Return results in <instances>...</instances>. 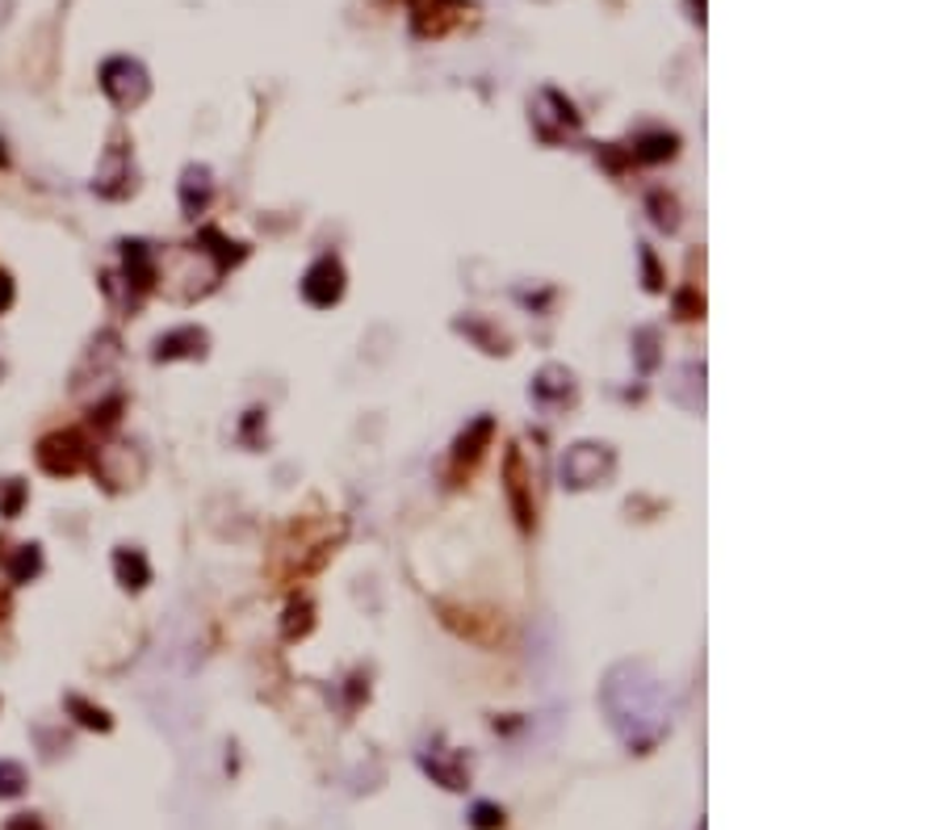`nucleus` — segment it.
<instances>
[{
    "label": "nucleus",
    "instance_id": "obj_13",
    "mask_svg": "<svg viewBox=\"0 0 943 830\" xmlns=\"http://www.w3.org/2000/svg\"><path fill=\"white\" fill-rule=\"evenodd\" d=\"M122 261H126V277L134 285V290H151V285L160 282V264H155V252H151V244H143V240H126L122 244Z\"/></svg>",
    "mask_w": 943,
    "mask_h": 830
},
{
    "label": "nucleus",
    "instance_id": "obj_26",
    "mask_svg": "<svg viewBox=\"0 0 943 830\" xmlns=\"http://www.w3.org/2000/svg\"><path fill=\"white\" fill-rule=\"evenodd\" d=\"M9 830H42V822H38L34 813H18V818L9 822Z\"/></svg>",
    "mask_w": 943,
    "mask_h": 830
},
{
    "label": "nucleus",
    "instance_id": "obj_5",
    "mask_svg": "<svg viewBox=\"0 0 943 830\" xmlns=\"http://www.w3.org/2000/svg\"><path fill=\"white\" fill-rule=\"evenodd\" d=\"M302 298L311 306H320V311H327V306H336L344 298V264H339V256L327 252L302 273Z\"/></svg>",
    "mask_w": 943,
    "mask_h": 830
},
{
    "label": "nucleus",
    "instance_id": "obj_23",
    "mask_svg": "<svg viewBox=\"0 0 943 830\" xmlns=\"http://www.w3.org/2000/svg\"><path fill=\"white\" fill-rule=\"evenodd\" d=\"M676 311H679V320H700V315H704V298H700L697 290H688V294H679L676 298Z\"/></svg>",
    "mask_w": 943,
    "mask_h": 830
},
{
    "label": "nucleus",
    "instance_id": "obj_8",
    "mask_svg": "<svg viewBox=\"0 0 943 830\" xmlns=\"http://www.w3.org/2000/svg\"><path fill=\"white\" fill-rule=\"evenodd\" d=\"M93 189L101 193V198H113V202H118V198H126V193L134 189V181H131V155H126V148H122V143H113V148L105 151V164H101V172H97Z\"/></svg>",
    "mask_w": 943,
    "mask_h": 830
},
{
    "label": "nucleus",
    "instance_id": "obj_7",
    "mask_svg": "<svg viewBox=\"0 0 943 830\" xmlns=\"http://www.w3.org/2000/svg\"><path fill=\"white\" fill-rule=\"evenodd\" d=\"M504 483H508V504L516 512V525L533 533L537 525V504H533V490H528V466L520 445H508V457H504Z\"/></svg>",
    "mask_w": 943,
    "mask_h": 830
},
{
    "label": "nucleus",
    "instance_id": "obj_15",
    "mask_svg": "<svg viewBox=\"0 0 943 830\" xmlns=\"http://www.w3.org/2000/svg\"><path fill=\"white\" fill-rule=\"evenodd\" d=\"M113 570H118V584L126 587V591H139V587L151 584L148 558H143V549H134V546H122L113 554Z\"/></svg>",
    "mask_w": 943,
    "mask_h": 830
},
{
    "label": "nucleus",
    "instance_id": "obj_6",
    "mask_svg": "<svg viewBox=\"0 0 943 830\" xmlns=\"http://www.w3.org/2000/svg\"><path fill=\"white\" fill-rule=\"evenodd\" d=\"M89 462V445L80 433H51L38 441V466L47 474H75Z\"/></svg>",
    "mask_w": 943,
    "mask_h": 830
},
{
    "label": "nucleus",
    "instance_id": "obj_1",
    "mask_svg": "<svg viewBox=\"0 0 943 830\" xmlns=\"http://www.w3.org/2000/svg\"><path fill=\"white\" fill-rule=\"evenodd\" d=\"M604 692H608V697L629 700V705H617V700H608V705H604L608 717H612V726H621L629 713H638L633 717V726H629V735H625V742H629L633 751H646V747H655V742H659L662 730H667V717H662L659 684L646 676V667H638V662L617 667V671L608 676V684H604Z\"/></svg>",
    "mask_w": 943,
    "mask_h": 830
},
{
    "label": "nucleus",
    "instance_id": "obj_20",
    "mask_svg": "<svg viewBox=\"0 0 943 830\" xmlns=\"http://www.w3.org/2000/svg\"><path fill=\"white\" fill-rule=\"evenodd\" d=\"M290 621H285V638H302V634H311V604L306 600H294L290 604V613H285Z\"/></svg>",
    "mask_w": 943,
    "mask_h": 830
},
{
    "label": "nucleus",
    "instance_id": "obj_2",
    "mask_svg": "<svg viewBox=\"0 0 943 830\" xmlns=\"http://www.w3.org/2000/svg\"><path fill=\"white\" fill-rule=\"evenodd\" d=\"M290 533H294V541L285 546V541H277V563H273V570L282 575V579H306V575H315L327 558H332V549H336L339 541V533L344 528H336L332 533V520L327 516H298L294 525H290Z\"/></svg>",
    "mask_w": 943,
    "mask_h": 830
},
{
    "label": "nucleus",
    "instance_id": "obj_3",
    "mask_svg": "<svg viewBox=\"0 0 943 830\" xmlns=\"http://www.w3.org/2000/svg\"><path fill=\"white\" fill-rule=\"evenodd\" d=\"M617 470V453L600 445V441H579L570 445L562 457V487L570 490H587V487H604Z\"/></svg>",
    "mask_w": 943,
    "mask_h": 830
},
{
    "label": "nucleus",
    "instance_id": "obj_10",
    "mask_svg": "<svg viewBox=\"0 0 943 830\" xmlns=\"http://www.w3.org/2000/svg\"><path fill=\"white\" fill-rule=\"evenodd\" d=\"M490 433H495V419L483 415V419H474L466 433L453 441V470H466L470 474L478 462H483V453L490 445Z\"/></svg>",
    "mask_w": 943,
    "mask_h": 830
},
{
    "label": "nucleus",
    "instance_id": "obj_19",
    "mask_svg": "<svg viewBox=\"0 0 943 830\" xmlns=\"http://www.w3.org/2000/svg\"><path fill=\"white\" fill-rule=\"evenodd\" d=\"M650 210H655V223L662 231H676L679 219H676V198L671 193H650Z\"/></svg>",
    "mask_w": 943,
    "mask_h": 830
},
{
    "label": "nucleus",
    "instance_id": "obj_4",
    "mask_svg": "<svg viewBox=\"0 0 943 830\" xmlns=\"http://www.w3.org/2000/svg\"><path fill=\"white\" fill-rule=\"evenodd\" d=\"M101 89H105V97H110L113 105H122V110H134V105L151 93L148 72H143L134 59H110V63L101 68Z\"/></svg>",
    "mask_w": 943,
    "mask_h": 830
},
{
    "label": "nucleus",
    "instance_id": "obj_27",
    "mask_svg": "<svg viewBox=\"0 0 943 830\" xmlns=\"http://www.w3.org/2000/svg\"><path fill=\"white\" fill-rule=\"evenodd\" d=\"M9 302H13V282H9L4 273H0V311H4Z\"/></svg>",
    "mask_w": 943,
    "mask_h": 830
},
{
    "label": "nucleus",
    "instance_id": "obj_11",
    "mask_svg": "<svg viewBox=\"0 0 943 830\" xmlns=\"http://www.w3.org/2000/svg\"><path fill=\"white\" fill-rule=\"evenodd\" d=\"M181 357H206V332L202 327H176L169 336L155 340V361H181Z\"/></svg>",
    "mask_w": 943,
    "mask_h": 830
},
{
    "label": "nucleus",
    "instance_id": "obj_17",
    "mask_svg": "<svg viewBox=\"0 0 943 830\" xmlns=\"http://www.w3.org/2000/svg\"><path fill=\"white\" fill-rule=\"evenodd\" d=\"M38 570H42V554H38V546H18L13 563H9V579H13V584H30Z\"/></svg>",
    "mask_w": 943,
    "mask_h": 830
},
{
    "label": "nucleus",
    "instance_id": "obj_25",
    "mask_svg": "<svg viewBox=\"0 0 943 830\" xmlns=\"http://www.w3.org/2000/svg\"><path fill=\"white\" fill-rule=\"evenodd\" d=\"M641 264H646V285H650V290H662L659 264H655V256H650V247H641Z\"/></svg>",
    "mask_w": 943,
    "mask_h": 830
},
{
    "label": "nucleus",
    "instance_id": "obj_9",
    "mask_svg": "<svg viewBox=\"0 0 943 830\" xmlns=\"http://www.w3.org/2000/svg\"><path fill=\"white\" fill-rule=\"evenodd\" d=\"M575 398V374L566 365H546L541 374L533 377V403H541L549 412H558Z\"/></svg>",
    "mask_w": 943,
    "mask_h": 830
},
{
    "label": "nucleus",
    "instance_id": "obj_12",
    "mask_svg": "<svg viewBox=\"0 0 943 830\" xmlns=\"http://www.w3.org/2000/svg\"><path fill=\"white\" fill-rule=\"evenodd\" d=\"M428 751H433V747H428ZM424 772L433 776L436 785H445V789H466V785H470V763L462 759V751L424 755Z\"/></svg>",
    "mask_w": 943,
    "mask_h": 830
},
{
    "label": "nucleus",
    "instance_id": "obj_24",
    "mask_svg": "<svg viewBox=\"0 0 943 830\" xmlns=\"http://www.w3.org/2000/svg\"><path fill=\"white\" fill-rule=\"evenodd\" d=\"M21 499H26V487H21V483H9V490H4V504H0V508H4V516H18Z\"/></svg>",
    "mask_w": 943,
    "mask_h": 830
},
{
    "label": "nucleus",
    "instance_id": "obj_16",
    "mask_svg": "<svg viewBox=\"0 0 943 830\" xmlns=\"http://www.w3.org/2000/svg\"><path fill=\"white\" fill-rule=\"evenodd\" d=\"M676 134H646L638 148H633V160L641 164H659V160H671L676 155Z\"/></svg>",
    "mask_w": 943,
    "mask_h": 830
},
{
    "label": "nucleus",
    "instance_id": "obj_18",
    "mask_svg": "<svg viewBox=\"0 0 943 830\" xmlns=\"http://www.w3.org/2000/svg\"><path fill=\"white\" fill-rule=\"evenodd\" d=\"M68 709L75 713L80 726H89V730H110V713H105V709H93L84 697H68Z\"/></svg>",
    "mask_w": 943,
    "mask_h": 830
},
{
    "label": "nucleus",
    "instance_id": "obj_22",
    "mask_svg": "<svg viewBox=\"0 0 943 830\" xmlns=\"http://www.w3.org/2000/svg\"><path fill=\"white\" fill-rule=\"evenodd\" d=\"M21 789H26V772H21V763L0 759V797H18Z\"/></svg>",
    "mask_w": 943,
    "mask_h": 830
},
{
    "label": "nucleus",
    "instance_id": "obj_21",
    "mask_svg": "<svg viewBox=\"0 0 943 830\" xmlns=\"http://www.w3.org/2000/svg\"><path fill=\"white\" fill-rule=\"evenodd\" d=\"M470 827L474 830H499L504 827V810L499 806H490V801H478L470 810Z\"/></svg>",
    "mask_w": 943,
    "mask_h": 830
},
{
    "label": "nucleus",
    "instance_id": "obj_14",
    "mask_svg": "<svg viewBox=\"0 0 943 830\" xmlns=\"http://www.w3.org/2000/svg\"><path fill=\"white\" fill-rule=\"evenodd\" d=\"M210 193H214L210 169L206 164H189L185 176H181V210H185L189 219H197L210 206Z\"/></svg>",
    "mask_w": 943,
    "mask_h": 830
},
{
    "label": "nucleus",
    "instance_id": "obj_28",
    "mask_svg": "<svg viewBox=\"0 0 943 830\" xmlns=\"http://www.w3.org/2000/svg\"><path fill=\"white\" fill-rule=\"evenodd\" d=\"M4 608H9V604H4V596H0V617H4Z\"/></svg>",
    "mask_w": 943,
    "mask_h": 830
}]
</instances>
